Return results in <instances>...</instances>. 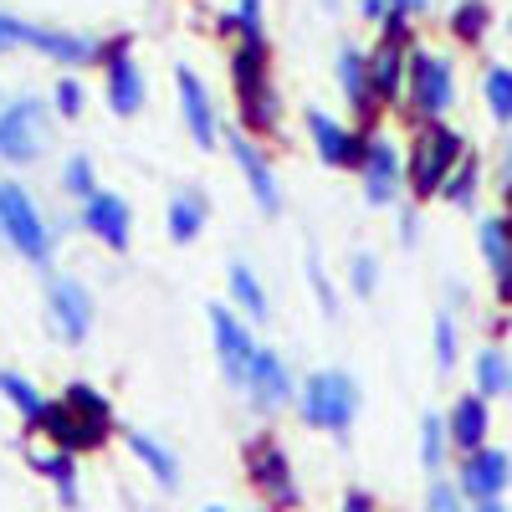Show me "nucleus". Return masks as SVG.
<instances>
[{"mask_svg":"<svg viewBox=\"0 0 512 512\" xmlns=\"http://www.w3.org/2000/svg\"><path fill=\"white\" fill-rule=\"evenodd\" d=\"M36 425L57 441V451L77 456V451H93V446L108 441V431H113V405H108L103 390H93V384L72 379V384H67V395H62L57 405L41 410Z\"/></svg>","mask_w":512,"mask_h":512,"instance_id":"nucleus-1","label":"nucleus"},{"mask_svg":"<svg viewBox=\"0 0 512 512\" xmlns=\"http://www.w3.org/2000/svg\"><path fill=\"white\" fill-rule=\"evenodd\" d=\"M231 82H236V108H241L246 134H272L282 118V103L272 88V47L267 41H236Z\"/></svg>","mask_w":512,"mask_h":512,"instance_id":"nucleus-2","label":"nucleus"},{"mask_svg":"<svg viewBox=\"0 0 512 512\" xmlns=\"http://www.w3.org/2000/svg\"><path fill=\"white\" fill-rule=\"evenodd\" d=\"M297 405H303V420H308V425L344 436L349 425H354V415H359V384H354L344 369H318V374L303 379Z\"/></svg>","mask_w":512,"mask_h":512,"instance_id":"nucleus-3","label":"nucleus"},{"mask_svg":"<svg viewBox=\"0 0 512 512\" xmlns=\"http://www.w3.org/2000/svg\"><path fill=\"white\" fill-rule=\"evenodd\" d=\"M0 236H6L31 267H47L52 226H47V216H41V205L31 200V190H21L16 180H0Z\"/></svg>","mask_w":512,"mask_h":512,"instance_id":"nucleus-4","label":"nucleus"},{"mask_svg":"<svg viewBox=\"0 0 512 512\" xmlns=\"http://www.w3.org/2000/svg\"><path fill=\"white\" fill-rule=\"evenodd\" d=\"M52 144V118H47V103L36 98H16L0 108V159L6 164H31L41 159Z\"/></svg>","mask_w":512,"mask_h":512,"instance_id":"nucleus-5","label":"nucleus"},{"mask_svg":"<svg viewBox=\"0 0 512 512\" xmlns=\"http://www.w3.org/2000/svg\"><path fill=\"white\" fill-rule=\"evenodd\" d=\"M456 159H461V134H451L446 123H425L415 134V149H410V190L415 195L446 190Z\"/></svg>","mask_w":512,"mask_h":512,"instance_id":"nucleus-6","label":"nucleus"},{"mask_svg":"<svg viewBox=\"0 0 512 512\" xmlns=\"http://www.w3.org/2000/svg\"><path fill=\"white\" fill-rule=\"evenodd\" d=\"M246 472H251L256 492H262L267 502H277V507H297V502H303V492H297V477H292V461H287V451H282L272 436H262V441L246 446Z\"/></svg>","mask_w":512,"mask_h":512,"instance_id":"nucleus-7","label":"nucleus"},{"mask_svg":"<svg viewBox=\"0 0 512 512\" xmlns=\"http://www.w3.org/2000/svg\"><path fill=\"white\" fill-rule=\"evenodd\" d=\"M410 108L425 113V118H441L456 98V82H451V62L436 57V52H415L410 57Z\"/></svg>","mask_w":512,"mask_h":512,"instance_id":"nucleus-8","label":"nucleus"},{"mask_svg":"<svg viewBox=\"0 0 512 512\" xmlns=\"http://www.w3.org/2000/svg\"><path fill=\"white\" fill-rule=\"evenodd\" d=\"M47 308H52V323H57V333L67 338V344H82V338H88L93 297H88V287H82L77 277H57L47 287Z\"/></svg>","mask_w":512,"mask_h":512,"instance_id":"nucleus-9","label":"nucleus"},{"mask_svg":"<svg viewBox=\"0 0 512 512\" xmlns=\"http://www.w3.org/2000/svg\"><path fill=\"white\" fill-rule=\"evenodd\" d=\"M210 333H216V359H221L226 379H231V384H246L251 359H256V344H251L246 323H241L231 308H210Z\"/></svg>","mask_w":512,"mask_h":512,"instance_id":"nucleus-10","label":"nucleus"},{"mask_svg":"<svg viewBox=\"0 0 512 512\" xmlns=\"http://www.w3.org/2000/svg\"><path fill=\"white\" fill-rule=\"evenodd\" d=\"M226 144H231V159H236V169L246 175L256 205H262L267 216H277V210H282V190H277V169H272V159L256 149L251 134H236V128H231V139H226Z\"/></svg>","mask_w":512,"mask_h":512,"instance_id":"nucleus-11","label":"nucleus"},{"mask_svg":"<svg viewBox=\"0 0 512 512\" xmlns=\"http://www.w3.org/2000/svg\"><path fill=\"white\" fill-rule=\"evenodd\" d=\"M308 134H313V144H318V154H323L328 164H338V169H359V164H364L369 139H359L354 128H344L333 113L308 108Z\"/></svg>","mask_w":512,"mask_h":512,"instance_id":"nucleus-12","label":"nucleus"},{"mask_svg":"<svg viewBox=\"0 0 512 512\" xmlns=\"http://www.w3.org/2000/svg\"><path fill=\"white\" fill-rule=\"evenodd\" d=\"M175 93H180V113H185V128L195 134V144L216 149L221 123H216V108H210V93H205V82L195 77V67H175Z\"/></svg>","mask_w":512,"mask_h":512,"instance_id":"nucleus-13","label":"nucleus"},{"mask_svg":"<svg viewBox=\"0 0 512 512\" xmlns=\"http://www.w3.org/2000/svg\"><path fill=\"white\" fill-rule=\"evenodd\" d=\"M82 226H88L103 246L123 251V246H128V236H134V210H128V200H123V195L98 190L88 205H82Z\"/></svg>","mask_w":512,"mask_h":512,"instance_id":"nucleus-14","label":"nucleus"},{"mask_svg":"<svg viewBox=\"0 0 512 512\" xmlns=\"http://www.w3.org/2000/svg\"><path fill=\"white\" fill-rule=\"evenodd\" d=\"M359 175H364V195H369L374 205H390V200L400 195V154H395V144L384 139V134H369V149H364Z\"/></svg>","mask_w":512,"mask_h":512,"instance_id":"nucleus-15","label":"nucleus"},{"mask_svg":"<svg viewBox=\"0 0 512 512\" xmlns=\"http://www.w3.org/2000/svg\"><path fill=\"white\" fill-rule=\"evenodd\" d=\"M108 108L123 113V118H134L144 108V72H139V62H134L128 47L108 52Z\"/></svg>","mask_w":512,"mask_h":512,"instance_id":"nucleus-16","label":"nucleus"},{"mask_svg":"<svg viewBox=\"0 0 512 512\" xmlns=\"http://www.w3.org/2000/svg\"><path fill=\"white\" fill-rule=\"evenodd\" d=\"M246 390L262 410H282L292 400V379H287V364L277 359V349H256L251 359V374H246Z\"/></svg>","mask_w":512,"mask_h":512,"instance_id":"nucleus-17","label":"nucleus"},{"mask_svg":"<svg viewBox=\"0 0 512 512\" xmlns=\"http://www.w3.org/2000/svg\"><path fill=\"white\" fill-rule=\"evenodd\" d=\"M512 482V461L502 451H477V456H466L461 466V492L466 497H477V502H497V492Z\"/></svg>","mask_w":512,"mask_h":512,"instance_id":"nucleus-18","label":"nucleus"},{"mask_svg":"<svg viewBox=\"0 0 512 512\" xmlns=\"http://www.w3.org/2000/svg\"><path fill=\"white\" fill-rule=\"evenodd\" d=\"M31 47L47 52L52 62H72V67L103 57L98 36H88V31H57V26H36V31H31Z\"/></svg>","mask_w":512,"mask_h":512,"instance_id":"nucleus-19","label":"nucleus"},{"mask_svg":"<svg viewBox=\"0 0 512 512\" xmlns=\"http://www.w3.org/2000/svg\"><path fill=\"white\" fill-rule=\"evenodd\" d=\"M410 72V57H405V41L384 36L379 47L369 52V82H374V98L379 103H395L400 98V82Z\"/></svg>","mask_w":512,"mask_h":512,"instance_id":"nucleus-20","label":"nucleus"},{"mask_svg":"<svg viewBox=\"0 0 512 512\" xmlns=\"http://www.w3.org/2000/svg\"><path fill=\"white\" fill-rule=\"evenodd\" d=\"M338 88H344V98H349V108L359 113V118H369L374 113V82H369V52H359V47H344L338 52Z\"/></svg>","mask_w":512,"mask_h":512,"instance_id":"nucleus-21","label":"nucleus"},{"mask_svg":"<svg viewBox=\"0 0 512 512\" xmlns=\"http://www.w3.org/2000/svg\"><path fill=\"white\" fill-rule=\"evenodd\" d=\"M477 241H482V256L492 262V277H497V292L512 303V221H482V231H477Z\"/></svg>","mask_w":512,"mask_h":512,"instance_id":"nucleus-22","label":"nucleus"},{"mask_svg":"<svg viewBox=\"0 0 512 512\" xmlns=\"http://www.w3.org/2000/svg\"><path fill=\"white\" fill-rule=\"evenodd\" d=\"M446 431H451V441H456L466 456H477L482 441H487V400H482V395L456 400V410H451V420H446Z\"/></svg>","mask_w":512,"mask_h":512,"instance_id":"nucleus-23","label":"nucleus"},{"mask_svg":"<svg viewBox=\"0 0 512 512\" xmlns=\"http://www.w3.org/2000/svg\"><path fill=\"white\" fill-rule=\"evenodd\" d=\"M123 441H128V451H134L149 472H154V482H159L164 492L180 487V461H175V451H169V446H159L149 431H123Z\"/></svg>","mask_w":512,"mask_h":512,"instance_id":"nucleus-24","label":"nucleus"},{"mask_svg":"<svg viewBox=\"0 0 512 512\" xmlns=\"http://www.w3.org/2000/svg\"><path fill=\"white\" fill-rule=\"evenodd\" d=\"M31 466H36V472L57 487L62 507H77V456H67V451H36V456H31Z\"/></svg>","mask_w":512,"mask_h":512,"instance_id":"nucleus-25","label":"nucleus"},{"mask_svg":"<svg viewBox=\"0 0 512 512\" xmlns=\"http://www.w3.org/2000/svg\"><path fill=\"white\" fill-rule=\"evenodd\" d=\"M169 241H180V246H190L195 236H200V226H205V200L200 195H190V190H180L175 200H169Z\"/></svg>","mask_w":512,"mask_h":512,"instance_id":"nucleus-26","label":"nucleus"},{"mask_svg":"<svg viewBox=\"0 0 512 512\" xmlns=\"http://www.w3.org/2000/svg\"><path fill=\"white\" fill-rule=\"evenodd\" d=\"M0 395H6L11 405H16V415L21 420H41V410H47L52 400H41V390H36V384L26 379V374H16V369H0Z\"/></svg>","mask_w":512,"mask_h":512,"instance_id":"nucleus-27","label":"nucleus"},{"mask_svg":"<svg viewBox=\"0 0 512 512\" xmlns=\"http://www.w3.org/2000/svg\"><path fill=\"white\" fill-rule=\"evenodd\" d=\"M226 282H231V297H236V308H246L251 318H267V313H272V308H267V287L256 282V272H251L246 262H231Z\"/></svg>","mask_w":512,"mask_h":512,"instance_id":"nucleus-28","label":"nucleus"},{"mask_svg":"<svg viewBox=\"0 0 512 512\" xmlns=\"http://www.w3.org/2000/svg\"><path fill=\"white\" fill-rule=\"evenodd\" d=\"M477 390L482 395H512V364L502 359V349H487L477 359Z\"/></svg>","mask_w":512,"mask_h":512,"instance_id":"nucleus-29","label":"nucleus"},{"mask_svg":"<svg viewBox=\"0 0 512 512\" xmlns=\"http://www.w3.org/2000/svg\"><path fill=\"white\" fill-rule=\"evenodd\" d=\"M446 420L441 415H425L420 420V461H425V472H441V456H446Z\"/></svg>","mask_w":512,"mask_h":512,"instance_id":"nucleus-30","label":"nucleus"},{"mask_svg":"<svg viewBox=\"0 0 512 512\" xmlns=\"http://www.w3.org/2000/svg\"><path fill=\"white\" fill-rule=\"evenodd\" d=\"M226 26L241 41H267V21H262V0H236V11L226 16Z\"/></svg>","mask_w":512,"mask_h":512,"instance_id":"nucleus-31","label":"nucleus"},{"mask_svg":"<svg viewBox=\"0 0 512 512\" xmlns=\"http://www.w3.org/2000/svg\"><path fill=\"white\" fill-rule=\"evenodd\" d=\"M62 185H67V195H77V200H93V195H98L93 159H88V154H72L67 169H62Z\"/></svg>","mask_w":512,"mask_h":512,"instance_id":"nucleus-32","label":"nucleus"},{"mask_svg":"<svg viewBox=\"0 0 512 512\" xmlns=\"http://www.w3.org/2000/svg\"><path fill=\"white\" fill-rule=\"evenodd\" d=\"M487 108H492V118L512 123V72L507 67H492L487 72Z\"/></svg>","mask_w":512,"mask_h":512,"instance_id":"nucleus-33","label":"nucleus"},{"mask_svg":"<svg viewBox=\"0 0 512 512\" xmlns=\"http://www.w3.org/2000/svg\"><path fill=\"white\" fill-rule=\"evenodd\" d=\"M451 26H456V36L477 41L487 31V6H482V0H461V6L451 11Z\"/></svg>","mask_w":512,"mask_h":512,"instance_id":"nucleus-34","label":"nucleus"},{"mask_svg":"<svg viewBox=\"0 0 512 512\" xmlns=\"http://www.w3.org/2000/svg\"><path fill=\"white\" fill-rule=\"evenodd\" d=\"M31 31H36V21H21V16H11V11H0V52L31 47Z\"/></svg>","mask_w":512,"mask_h":512,"instance_id":"nucleus-35","label":"nucleus"},{"mask_svg":"<svg viewBox=\"0 0 512 512\" xmlns=\"http://www.w3.org/2000/svg\"><path fill=\"white\" fill-rule=\"evenodd\" d=\"M472 195H477V164L466 159L456 175L446 180V200H451V205H472Z\"/></svg>","mask_w":512,"mask_h":512,"instance_id":"nucleus-36","label":"nucleus"},{"mask_svg":"<svg viewBox=\"0 0 512 512\" xmlns=\"http://www.w3.org/2000/svg\"><path fill=\"white\" fill-rule=\"evenodd\" d=\"M436 364H441V369L456 364V323H451L446 313L436 318Z\"/></svg>","mask_w":512,"mask_h":512,"instance_id":"nucleus-37","label":"nucleus"},{"mask_svg":"<svg viewBox=\"0 0 512 512\" xmlns=\"http://www.w3.org/2000/svg\"><path fill=\"white\" fill-rule=\"evenodd\" d=\"M425 512H461V492L451 482H436L431 487V502H425Z\"/></svg>","mask_w":512,"mask_h":512,"instance_id":"nucleus-38","label":"nucleus"},{"mask_svg":"<svg viewBox=\"0 0 512 512\" xmlns=\"http://www.w3.org/2000/svg\"><path fill=\"white\" fill-rule=\"evenodd\" d=\"M349 282L369 297L374 292V282H379V272H374V256H354V272H349Z\"/></svg>","mask_w":512,"mask_h":512,"instance_id":"nucleus-39","label":"nucleus"},{"mask_svg":"<svg viewBox=\"0 0 512 512\" xmlns=\"http://www.w3.org/2000/svg\"><path fill=\"white\" fill-rule=\"evenodd\" d=\"M57 108L62 113H82V82H72V77L57 82Z\"/></svg>","mask_w":512,"mask_h":512,"instance_id":"nucleus-40","label":"nucleus"},{"mask_svg":"<svg viewBox=\"0 0 512 512\" xmlns=\"http://www.w3.org/2000/svg\"><path fill=\"white\" fill-rule=\"evenodd\" d=\"M344 512H379V507H374L369 492H349V497H344Z\"/></svg>","mask_w":512,"mask_h":512,"instance_id":"nucleus-41","label":"nucleus"},{"mask_svg":"<svg viewBox=\"0 0 512 512\" xmlns=\"http://www.w3.org/2000/svg\"><path fill=\"white\" fill-rule=\"evenodd\" d=\"M390 6H395L400 16H410V11H425V6H431V0H390Z\"/></svg>","mask_w":512,"mask_h":512,"instance_id":"nucleus-42","label":"nucleus"},{"mask_svg":"<svg viewBox=\"0 0 512 512\" xmlns=\"http://www.w3.org/2000/svg\"><path fill=\"white\" fill-rule=\"evenodd\" d=\"M364 16H369V21H379V16H384V0H364Z\"/></svg>","mask_w":512,"mask_h":512,"instance_id":"nucleus-43","label":"nucleus"},{"mask_svg":"<svg viewBox=\"0 0 512 512\" xmlns=\"http://www.w3.org/2000/svg\"><path fill=\"white\" fill-rule=\"evenodd\" d=\"M477 512H507V507H502V502H482Z\"/></svg>","mask_w":512,"mask_h":512,"instance_id":"nucleus-44","label":"nucleus"},{"mask_svg":"<svg viewBox=\"0 0 512 512\" xmlns=\"http://www.w3.org/2000/svg\"><path fill=\"white\" fill-rule=\"evenodd\" d=\"M507 169H512V134H507Z\"/></svg>","mask_w":512,"mask_h":512,"instance_id":"nucleus-45","label":"nucleus"},{"mask_svg":"<svg viewBox=\"0 0 512 512\" xmlns=\"http://www.w3.org/2000/svg\"><path fill=\"white\" fill-rule=\"evenodd\" d=\"M205 512H226V507H205Z\"/></svg>","mask_w":512,"mask_h":512,"instance_id":"nucleus-46","label":"nucleus"},{"mask_svg":"<svg viewBox=\"0 0 512 512\" xmlns=\"http://www.w3.org/2000/svg\"><path fill=\"white\" fill-rule=\"evenodd\" d=\"M323 6H333V0H323Z\"/></svg>","mask_w":512,"mask_h":512,"instance_id":"nucleus-47","label":"nucleus"}]
</instances>
